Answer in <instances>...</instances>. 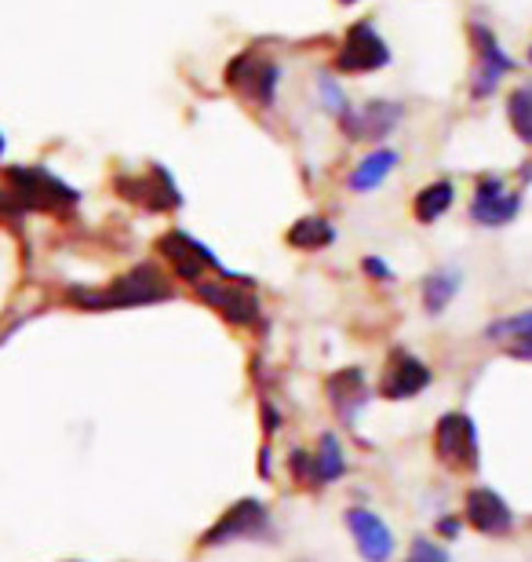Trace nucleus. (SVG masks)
Wrapping results in <instances>:
<instances>
[{"label": "nucleus", "mask_w": 532, "mask_h": 562, "mask_svg": "<svg viewBox=\"0 0 532 562\" xmlns=\"http://www.w3.org/2000/svg\"><path fill=\"white\" fill-rule=\"evenodd\" d=\"M172 296V285L165 281V274L157 267L143 263L128 271L124 278L113 281L110 289L92 292V289H73L70 300L81 303L84 311H110V307H143V303H157Z\"/></svg>", "instance_id": "1"}, {"label": "nucleus", "mask_w": 532, "mask_h": 562, "mask_svg": "<svg viewBox=\"0 0 532 562\" xmlns=\"http://www.w3.org/2000/svg\"><path fill=\"white\" fill-rule=\"evenodd\" d=\"M8 194L15 198L19 209H33V212H66L81 201V194L70 183H63L59 176L41 165H11Z\"/></svg>", "instance_id": "2"}, {"label": "nucleus", "mask_w": 532, "mask_h": 562, "mask_svg": "<svg viewBox=\"0 0 532 562\" xmlns=\"http://www.w3.org/2000/svg\"><path fill=\"white\" fill-rule=\"evenodd\" d=\"M270 537V508L256 497H241L215 519L201 548H226V544H241V541H267Z\"/></svg>", "instance_id": "3"}, {"label": "nucleus", "mask_w": 532, "mask_h": 562, "mask_svg": "<svg viewBox=\"0 0 532 562\" xmlns=\"http://www.w3.org/2000/svg\"><path fill=\"white\" fill-rule=\"evenodd\" d=\"M347 468H350L347 464V449H343V442H339L336 431H325L314 449H292V457H288L292 479H296L299 486H307V490L332 486V482H339L347 475Z\"/></svg>", "instance_id": "4"}, {"label": "nucleus", "mask_w": 532, "mask_h": 562, "mask_svg": "<svg viewBox=\"0 0 532 562\" xmlns=\"http://www.w3.org/2000/svg\"><path fill=\"white\" fill-rule=\"evenodd\" d=\"M434 453L441 464H449L452 471H478V464H482L478 424L460 409L445 413L434 427Z\"/></svg>", "instance_id": "5"}, {"label": "nucleus", "mask_w": 532, "mask_h": 562, "mask_svg": "<svg viewBox=\"0 0 532 562\" xmlns=\"http://www.w3.org/2000/svg\"><path fill=\"white\" fill-rule=\"evenodd\" d=\"M226 85L245 99H252L259 110H270L278 103V85H281V66L263 59L256 52H241L226 66Z\"/></svg>", "instance_id": "6"}, {"label": "nucleus", "mask_w": 532, "mask_h": 562, "mask_svg": "<svg viewBox=\"0 0 532 562\" xmlns=\"http://www.w3.org/2000/svg\"><path fill=\"white\" fill-rule=\"evenodd\" d=\"M383 66H390V48L380 37V30L372 22H354L347 30V41L336 52V70L339 74H376Z\"/></svg>", "instance_id": "7"}, {"label": "nucleus", "mask_w": 532, "mask_h": 562, "mask_svg": "<svg viewBox=\"0 0 532 562\" xmlns=\"http://www.w3.org/2000/svg\"><path fill=\"white\" fill-rule=\"evenodd\" d=\"M471 41H474V55H478V66L471 74V95L489 99L500 88L503 77L514 70V59L500 48L496 33L485 22H471Z\"/></svg>", "instance_id": "8"}, {"label": "nucleus", "mask_w": 532, "mask_h": 562, "mask_svg": "<svg viewBox=\"0 0 532 562\" xmlns=\"http://www.w3.org/2000/svg\"><path fill=\"white\" fill-rule=\"evenodd\" d=\"M157 252L165 256L168 263H172L176 278L190 281V285H197V281H205L208 271L215 274H226L219 260H215V252L205 249L197 238H190L186 231H168L161 241H157Z\"/></svg>", "instance_id": "9"}, {"label": "nucleus", "mask_w": 532, "mask_h": 562, "mask_svg": "<svg viewBox=\"0 0 532 562\" xmlns=\"http://www.w3.org/2000/svg\"><path fill=\"white\" fill-rule=\"evenodd\" d=\"M522 212V194L511 190L503 183L500 176H482L478 187H474V198H471V220L478 227H507L514 223V216Z\"/></svg>", "instance_id": "10"}, {"label": "nucleus", "mask_w": 532, "mask_h": 562, "mask_svg": "<svg viewBox=\"0 0 532 562\" xmlns=\"http://www.w3.org/2000/svg\"><path fill=\"white\" fill-rule=\"evenodd\" d=\"M430 380H434V373H430V366L423 358H416L412 351H405V347H394L387 358V369H383V380H380V395L390 402H409L430 387Z\"/></svg>", "instance_id": "11"}, {"label": "nucleus", "mask_w": 532, "mask_h": 562, "mask_svg": "<svg viewBox=\"0 0 532 562\" xmlns=\"http://www.w3.org/2000/svg\"><path fill=\"white\" fill-rule=\"evenodd\" d=\"M463 522L482 537H507L514 530V512L493 486H474L463 497Z\"/></svg>", "instance_id": "12"}, {"label": "nucleus", "mask_w": 532, "mask_h": 562, "mask_svg": "<svg viewBox=\"0 0 532 562\" xmlns=\"http://www.w3.org/2000/svg\"><path fill=\"white\" fill-rule=\"evenodd\" d=\"M347 530L365 562H390L394 552H398L394 530L372 508H347Z\"/></svg>", "instance_id": "13"}, {"label": "nucleus", "mask_w": 532, "mask_h": 562, "mask_svg": "<svg viewBox=\"0 0 532 562\" xmlns=\"http://www.w3.org/2000/svg\"><path fill=\"white\" fill-rule=\"evenodd\" d=\"M405 106L390 103V99H372V103L350 106L339 125H343L347 139H387L394 128L401 125Z\"/></svg>", "instance_id": "14"}, {"label": "nucleus", "mask_w": 532, "mask_h": 562, "mask_svg": "<svg viewBox=\"0 0 532 562\" xmlns=\"http://www.w3.org/2000/svg\"><path fill=\"white\" fill-rule=\"evenodd\" d=\"M241 278L230 281H197V296L208 303L212 311H219L226 322L234 325H252L259 322V300L252 292H245V285H237Z\"/></svg>", "instance_id": "15"}, {"label": "nucleus", "mask_w": 532, "mask_h": 562, "mask_svg": "<svg viewBox=\"0 0 532 562\" xmlns=\"http://www.w3.org/2000/svg\"><path fill=\"white\" fill-rule=\"evenodd\" d=\"M325 391H328V406L336 409V417L343 420V427H354L361 413H365L369 398H372L365 369H358V366H347V369H339V373L328 376Z\"/></svg>", "instance_id": "16"}, {"label": "nucleus", "mask_w": 532, "mask_h": 562, "mask_svg": "<svg viewBox=\"0 0 532 562\" xmlns=\"http://www.w3.org/2000/svg\"><path fill=\"white\" fill-rule=\"evenodd\" d=\"M117 187L124 190V198L143 201V205L150 209V212H168V209H179V205H183V194H179L176 179L168 176L161 165H154L146 176L121 179Z\"/></svg>", "instance_id": "17"}, {"label": "nucleus", "mask_w": 532, "mask_h": 562, "mask_svg": "<svg viewBox=\"0 0 532 562\" xmlns=\"http://www.w3.org/2000/svg\"><path fill=\"white\" fill-rule=\"evenodd\" d=\"M485 340L500 347L507 358L532 362V307L507 314V318H496L489 329H485Z\"/></svg>", "instance_id": "18"}, {"label": "nucleus", "mask_w": 532, "mask_h": 562, "mask_svg": "<svg viewBox=\"0 0 532 562\" xmlns=\"http://www.w3.org/2000/svg\"><path fill=\"white\" fill-rule=\"evenodd\" d=\"M398 161H401V154L394 150V146H380V150L365 154L354 165V172L347 176V187L354 190V194H369V190H376L383 179L398 168Z\"/></svg>", "instance_id": "19"}, {"label": "nucleus", "mask_w": 532, "mask_h": 562, "mask_svg": "<svg viewBox=\"0 0 532 562\" xmlns=\"http://www.w3.org/2000/svg\"><path fill=\"white\" fill-rule=\"evenodd\" d=\"M463 289V274L456 267H438V271H430L420 285V296H423V311L430 318H438V314L449 311V303L460 296Z\"/></svg>", "instance_id": "20"}, {"label": "nucleus", "mask_w": 532, "mask_h": 562, "mask_svg": "<svg viewBox=\"0 0 532 562\" xmlns=\"http://www.w3.org/2000/svg\"><path fill=\"white\" fill-rule=\"evenodd\" d=\"M285 241L299 252H321L336 241V227L321 216H303L288 227Z\"/></svg>", "instance_id": "21"}, {"label": "nucleus", "mask_w": 532, "mask_h": 562, "mask_svg": "<svg viewBox=\"0 0 532 562\" xmlns=\"http://www.w3.org/2000/svg\"><path fill=\"white\" fill-rule=\"evenodd\" d=\"M452 201H456V187H452V179H434V183H427L420 194L412 201V212L420 223H438L445 212L452 209Z\"/></svg>", "instance_id": "22"}, {"label": "nucleus", "mask_w": 532, "mask_h": 562, "mask_svg": "<svg viewBox=\"0 0 532 562\" xmlns=\"http://www.w3.org/2000/svg\"><path fill=\"white\" fill-rule=\"evenodd\" d=\"M507 121H511L514 136L525 146H532V81L518 85L511 95H507Z\"/></svg>", "instance_id": "23"}, {"label": "nucleus", "mask_w": 532, "mask_h": 562, "mask_svg": "<svg viewBox=\"0 0 532 562\" xmlns=\"http://www.w3.org/2000/svg\"><path fill=\"white\" fill-rule=\"evenodd\" d=\"M318 92H321V106L328 110V114H336V117H343L350 103H347V95H343V88H339V81L332 74H321V81H318Z\"/></svg>", "instance_id": "24"}, {"label": "nucleus", "mask_w": 532, "mask_h": 562, "mask_svg": "<svg viewBox=\"0 0 532 562\" xmlns=\"http://www.w3.org/2000/svg\"><path fill=\"white\" fill-rule=\"evenodd\" d=\"M405 562H452V559L445 552V544L434 541V537H416V541L409 544Z\"/></svg>", "instance_id": "25"}, {"label": "nucleus", "mask_w": 532, "mask_h": 562, "mask_svg": "<svg viewBox=\"0 0 532 562\" xmlns=\"http://www.w3.org/2000/svg\"><path fill=\"white\" fill-rule=\"evenodd\" d=\"M361 271H365L372 281H394V267L383 263L380 256H365V260H361Z\"/></svg>", "instance_id": "26"}, {"label": "nucleus", "mask_w": 532, "mask_h": 562, "mask_svg": "<svg viewBox=\"0 0 532 562\" xmlns=\"http://www.w3.org/2000/svg\"><path fill=\"white\" fill-rule=\"evenodd\" d=\"M434 530H438L441 541H456L460 530H463V515H449V519H438Z\"/></svg>", "instance_id": "27"}, {"label": "nucleus", "mask_w": 532, "mask_h": 562, "mask_svg": "<svg viewBox=\"0 0 532 562\" xmlns=\"http://www.w3.org/2000/svg\"><path fill=\"white\" fill-rule=\"evenodd\" d=\"M263 431L267 435H278V424H281V413L274 409V406H270V402H263Z\"/></svg>", "instance_id": "28"}, {"label": "nucleus", "mask_w": 532, "mask_h": 562, "mask_svg": "<svg viewBox=\"0 0 532 562\" xmlns=\"http://www.w3.org/2000/svg\"><path fill=\"white\" fill-rule=\"evenodd\" d=\"M0 157H4V136H0Z\"/></svg>", "instance_id": "29"}, {"label": "nucleus", "mask_w": 532, "mask_h": 562, "mask_svg": "<svg viewBox=\"0 0 532 562\" xmlns=\"http://www.w3.org/2000/svg\"><path fill=\"white\" fill-rule=\"evenodd\" d=\"M339 4H358V0H339Z\"/></svg>", "instance_id": "30"}, {"label": "nucleus", "mask_w": 532, "mask_h": 562, "mask_svg": "<svg viewBox=\"0 0 532 562\" xmlns=\"http://www.w3.org/2000/svg\"><path fill=\"white\" fill-rule=\"evenodd\" d=\"M529 63H532V48H529Z\"/></svg>", "instance_id": "31"}]
</instances>
